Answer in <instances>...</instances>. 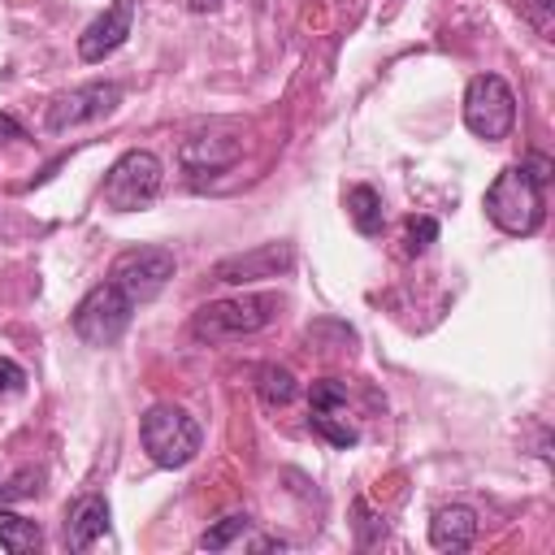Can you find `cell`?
Wrapping results in <instances>:
<instances>
[{
    "label": "cell",
    "mask_w": 555,
    "mask_h": 555,
    "mask_svg": "<svg viewBox=\"0 0 555 555\" xmlns=\"http://www.w3.org/2000/svg\"><path fill=\"white\" fill-rule=\"evenodd\" d=\"M282 299L273 291H251V295H234V299H212L204 308H195L191 317V334L199 343H234L247 334H260L264 325L278 321Z\"/></svg>",
    "instance_id": "6da1fadb"
},
{
    "label": "cell",
    "mask_w": 555,
    "mask_h": 555,
    "mask_svg": "<svg viewBox=\"0 0 555 555\" xmlns=\"http://www.w3.org/2000/svg\"><path fill=\"white\" fill-rule=\"evenodd\" d=\"M139 438H143V451L152 455V464L182 468V464H191L199 455L204 429H199V421L186 408H178V403H152L139 416Z\"/></svg>",
    "instance_id": "7a4b0ae2"
},
{
    "label": "cell",
    "mask_w": 555,
    "mask_h": 555,
    "mask_svg": "<svg viewBox=\"0 0 555 555\" xmlns=\"http://www.w3.org/2000/svg\"><path fill=\"white\" fill-rule=\"evenodd\" d=\"M486 217L503 234H533L542 225V182L525 165H507L486 186Z\"/></svg>",
    "instance_id": "3957f363"
},
{
    "label": "cell",
    "mask_w": 555,
    "mask_h": 555,
    "mask_svg": "<svg viewBox=\"0 0 555 555\" xmlns=\"http://www.w3.org/2000/svg\"><path fill=\"white\" fill-rule=\"evenodd\" d=\"M160 186H165V165H160V156H156V152H143V147H130V152H121V156L113 160V169L104 173L100 195H104V204H108L113 212H139V208H147V204L160 195Z\"/></svg>",
    "instance_id": "277c9868"
},
{
    "label": "cell",
    "mask_w": 555,
    "mask_h": 555,
    "mask_svg": "<svg viewBox=\"0 0 555 555\" xmlns=\"http://www.w3.org/2000/svg\"><path fill=\"white\" fill-rule=\"evenodd\" d=\"M130 317H134V299L104 278L100 286H91L78 299V308H74V334L87 347H113L130 330Z\"/></svg>",
    "instance_id": "5b68a950"
},
{
    "label": "cell",
    "mask_w": 555,
    "mask_h": 555,
    "mask_svg": "<svg viewBox=\"0 0 555 555\" xmlns=\"http://www.w3.org/2000/svg\"><path fill=\"white\" fill-rule=\"evenodd\" d=\"M464 126L486 143L507 139L512 126H516V91L499 74L468 78V87H464Z\"/></svg>",
    "instance_id": "8992f818"
},
{
    "label": "cell",
    "mask_w": 555,
    "mask_h": 555,
    "mask_svg": "<svg viewBox=\"0 0 555 555\" xmlns=\"http://www.w3.org/2000/svg\"><path fill=\"white\" fill-rule=\"evenodd\" d=\"M173 269H178V260H173L169 247H130V251H121L113 260L108 282L117 291H126L134 304H147V299H156L169 286Z\"/></svg>",
    "instance_id": "52a82bcc"
},
{
    "label": "cell",
    "mask_w": 555,
    "mask_h": 555,
    "mask_svg": "<svg viewBox=\"0 0 555 555\" xmlns=\"http://www.w3.org/2000/svg\"><path fill=\"white\" fill-rule=\"evenodd\" d=\"M117 104H121V87H117V82H82V87L65 91V95H56V100L48 104L43 126H48L52 134H65V130H74V126H87V121L108 117Z\"/></svg>",
    "instance_id": "ba28073f"
},
{
    "label": "cell",
    "mask_w": 555,
    "mask_h": 555,
    "mask_svg": "<svg viewBox=\"0 0 555 555\" xmlns=\"http://www.w3.org/2000/svg\"><path fill=\"white\" fill-rule=\"evenodd\" d=\"M308 425L312 434H321L330 447H356L360 429L347 412V386L338 377H321L308 390Z\"/></svg>",
    "instance_id": "9c48e42d"
},
{
    "label": "cell",
    "mask_w": 555,
    "mask_h": 555,
    "mask_svg": "<svg viewBox=\"0 0 555 555\" xmlns=\"http://www.w3.org/2000/svg\"><path fill=\"white\" fill-rule=\"evenodd\" d=\"M295 264V247L291 243H260L251 251H234L225 260L212 264V282L225 286H243V282H260V278H278Z\"/></svg>",
    "instance_id": "30bf717a"
},
{
    "label": "cell",
    "mask_w": 555,
    "mask_h": 555,
    "mask_svg": "<svg viewBox=\"0 0 555 555\" xmlns=\"http://www.w3.org/2000/svg\"><path fill=\"white\" fill-rule=\"evenodd\" d=\"M130 30H134V0H113V4L78 35V56H82L87 65H95V61L113 56V52L130 39Z\"/></svg>",
    "instance_id": "8fae6325"
},
{
    "label": "cell",
    "mask_w": 555,
    "mask_h": 555,
    "mask_svg": "<svg viewBox=\"0 0 555 555\" xmlns=\"http://www.w3.org/2000/svg\"><path fill=\"white\" fill-rule=\"evenodd\" d=\"M238 156H243V139L238 134H217V130H199V134L182 139V147H178V165L186 173H208V178L234 169Z\"/></svg>",
    "instance_id": "7c38bea8"
},
{
    "label": "cell",
    "mask_w": 555,
    "mask_h": 555,
    "mask_svg": "<svg viewBox=\"0 0 555 555\" xmlns=\"http://www.w3.org/2000/svg\"><path fill=\"white\" fill-rule=\"evenodd\" d=\"M108 533V503L104 494H82L65 512V546L69 551H91Z\"/></svg>",
    "instance_id": "4fadbf2b"
},
{
    "label": "cell",
    "mask_w": 555,
    "mask_h": 555,
    "mask_svg": "<svg viewBox=\"0 0 555 555\" xmlns=\"http://www.w3.org/2000/svg\"><path fill=\"white\" fill-rule=\"evenodd\" d=\"M477 538V512L464 503H447L429 520V542L434 551H468Z\"/></svg>",
    "instance_id": "5bb4252c"
},
{
    "label": "cell",
    "mask_w": 555,
    "mask_h": 555,
    "mask_svg": "<svg viewBox=\"0 0 555 555\" xmlns=\"http://www.w3.org/2000/svg\"><path fill=\"white\" fill-rule=\"evenodd\" d=\"M39 542H43V533H39L35 520H26L22 512L0 507V546L9 555H30V551H39Z\"/></svg>",
    "instance_id": "9a60e30c"
},
{
    "label": "cell",
    "mask_w": 555,
    "mask_h": 555,
    "mask_svg": "<svg viewBox=\"0 0 555 555\" xmlns=\"http://www.w3.org/2000/svg\"><path fill=\"white\" fill-rule=\"evenodd\" d=\"M256 395H260L269 408H286V403L299 395V382H295V373L282 369V364H260V369H256Z\"/></svg>",
    "instance_id": "2e32d148"
},
{
    "label": "cell",
    "mask_w": 555,
    "mask_h": 555,
    "mask_svg": "<svg viewBox=\"0 0 555 555\" xmlns=\"http://www.w3.org/2000/svg\"><path fill=\"white\" fill-rule=\"evenodd\" d=\"M347 217L360 234H382V195L373 186H351L347 191Z\"/></svg>",
    "instance_id": "e0dca14e"
},
{
    "label": "cell",
    "mask_w": 555,
    "mask_h": 555,
    "mask_svg": "<svg viewBox=\"0 0 555 555\" xmlns=\"http://www.w3.org/2000/svg\"><path fill=\"white\" fill-rule=\"evenodd\" d=\"M247 529H251V516H247V512H230V516H221V520L199 538V551H225V546L243 542Z\"/></svg>",
    "instance_id": "ac0fdd59"
},
{
    "label": "cell",
    "mask_w": 555,
    "mask_h": 555,
    "mask_svg": "<svg viewBox=\"0 0 555 555\" xmlns=\"http://www.w3.org/2000/svg\"><path fill=\"white\" fill-rule=\"evenodd\" d=\"M434 238H438V221H434V217H412V221H408L403 251H408V256H421V251H429Z\"/></svg>",
    "instance_id": "d6986e66"
},
{
    "label": "cell",
    "mask_w": 555,
    "mask_h": 555,
    "mask_svg": "<svg viewBox=\"0 0 555 555\" xmlns=\"http://www.w3.org/2000/svg\"><path fill=\"white\" fill-rule=\"evenodd\" d=\"M351 512H356V529H360V546H369L373 538H382V533H386V525H382V516H373V507H369V499H356V503H351Z\"/></svg>",
    "instance_id": "ffe728a7"
},
{
    "label": "cell",
    "mask_w": 555,
    "mask_h": 555,
    "mask_svg": "<svg viewBox=\"0 0 555 555\" xmlns=\"http://www.w3.org/2000/svg\"><path fill=\"white\" fill-rule=\"evenodd\" d=\"M22 390H26V369H22L17 360L0 356V399H9V395H22Z\"/></svg>",
    "instance_id": "44dd1931"
},
{
    "label": "cell",
    "mask_w": 555,
    "mask_h": 555,
    "mask_svg": "<svg viewBox=\"0 0 555 555\" xmlns=\"http://www.w3.org/2000/svg\"><path fill=\"white\" fill-rule=\"evenodd\" d=\"M520 9L542 35H551V0H520Z\"/></svg>",
    "instance_id": "7402d4cb"
},
{
    "label": "cell",
    "mask_w": 555,
    "mask_h": 555,
    "mask_svg": "<svg viewBox=\"0 0 555 555\" xmlns=\"http://www.w3.org/2000/svg\"><path fill=\"white\" fill-rule=\"evenodd\" d=\"M22 139H26L22 121H17V117H9V113H0V143H22Z\"/></svg>",
    "instance_id": "603a6c76"
},
{
    "label": "cell",
    "mask_w": 555,
    "mask_h": 555,
    "mask_svg": "<svg viewBox=\"0 0 555 555\" xmlns=\"http://www.w3.org/2000/svg\"><path fill=\"white\" fill-rule=\"evenodd\" d=\"M186 9L191 13H212V9H221V0H186Z\"/></svg>",
    "instance_id": "cb8c5ba5"
}]
</instances>
